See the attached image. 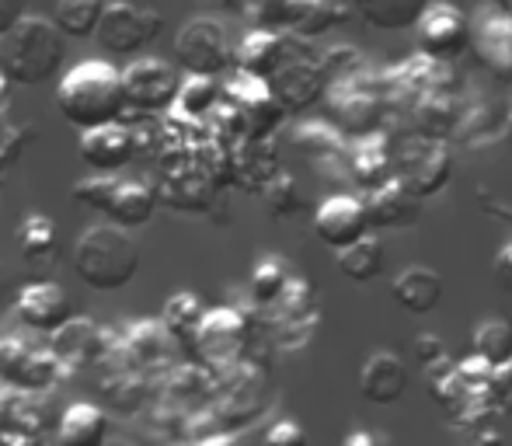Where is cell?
Returning a JSON list of instances; mask_svg holds the SVG:
<instances>
[{
	"instance_id": "obj_1",
	"label": "cell",
	"mask_w": 512,
	"mask_h": 446,
	"mask_svg": "<svg viewBox=\"0 0 512 446\" xmlns=\"http://www.w3.org/2000/svg\"><path fill=\"white\" fill-rule=\"evenodd\" d=\"M63 122L88 133L112 122H126V98H122V70H115L105 60L77 63L67 70L56 91Z\"/></svg>"
},
{
	"instance_id": "obj_2",
	"label": "cell",
	"mask_w": 512,
	"mask_h": 446,
	"mask_svg": "<svg viewBox=\"0 0 512 446\" xmlns=\"http://www.w3.org/2000/svg\"><path fill=\"white\" fill-rule=\"evenodd\" d=\"M67 60L60 28L42 14H25L11 32L0 39V74L11 84H46L60 74Z\"/></svg>"
},
{
	"instance_id": "obj_3",
	"label": "cell",
	"mask_w": 512,
	"mask_h": 446,
	"mask_svg": "<svg viewBox=\"0 0 512 446\" xmlns=\"http://www.w3.org/2000/svg\"><path fill=\"white\" fill-rule=\"evenodd\" d=\"M70 265L88 290L115 293L126 290L140 272V248L126 230L112 227V223H98L77 237L74 251H70Z\"/></svg>"
},
{
	"instance_id": "obj_4",
	"label": "cell",
	"mask_w": 512,
	"mask_h": 446,
	"mask_svg": "<svg viewBox=\"0 0 512 446\" xmlns=\"http://www.w3.org/2000/svg\"><path fill=\"white\" fill-rule=\"evenodd\" d=\"M391 171L394 182L405 185L415 199H429L446 189L453 175V161L443 140L408 133L391 143Z\"/></svg>"
},
{
	"instance_id": "obj_5",
	"label": "cell",
	"mask_w": 512,
	"mask_h": 446,
	"mask_svg": "<svg viewBox=\"0 0 512 446\" xmlns=\"http://www.w3.org/2000/svg\"><path fill=\"white\" fill-rule=\"evenodd\" d=\"M328 98L331 119L338 122V133L352 136V140H363L373 136L384 122V91L373 81L370 70L356 77H345V81H331L324 88Z\"/></svg>"
},
{
	"instance_id": "obj_6",
	"label": "cell",
	"mask_w": 512,
	"mask_h": 446,
	"mask_svg": "<svg viewBox=\"0 0 512 446\" xmlns=\"http://www.w3.org/2000/svg\"><path fill=\"white\" fill-rule=\"evenodd\" d=\"M175 63L189 77H216L234 67V46L216 18H192L175 35Z\"/></svg>"
},
{
	"instance_id": "obj_7",
	"label": "cell",
	"mask_w": 512,
	"mask_h": 446,
	"mask_svg": "<svg viewBox=\"0 0 512 446\" xmlns=\"http://www.w3.org/2000/svg\"><path fill=\"white\" fill-rule=\"evenodd\" d=\"M164 18L154 7H136L129 0H108L98 21V46L112 56H133L161 35Z\"/></svg>"
},
{
	"instance_id": "obj_8",
	"label": "cell",
	"mask_w": 512,
	"mask_h": 446,
	"mask_svg": "<svg viewBox=\"0 0 512 446\" xmlns=\"http://www.w3.org/2000/svg\"><path fill=\"white\" fill-rule=\"evenodd\" d=\"M178 70L154 56L133 60L122 70V98H126V115H164L171 112L178 98Z\"/></svg>"
},
{
	"instance_id": "obj_9",
	"label": "cell",
	"mask_w": 512,
	"mask_h": 446,
	"mask_svg": "<svg viewBox=\"0 0 512 446\" xmlns=\"http://www.w3.org/2000/svg\"><path fill=\"white\" fill-rule=\"evenodd\" d=\"M0 380L21 394L49 391L60 380V359L42 345H32L28 335L0 338Z\"/></svg>"
},
{
	"instance_id": "obj_10",
	"label": "cell",
	"mask_w": 512,
	"mask_h": 446,
	"mask_svg": "<svg viewBox=\"0 0 512 446\" xmlns=\"http://www.w3.org/2000/svg\"><path fill=\"white\" fill-rule=\"evenodd\" d=\"M415 42H418V56H425L432 63H446L464 53V46L471 42V25H467V18L457 7L439 0V4L425 7V14L418 18Z\"/></svg>"
},
{
	"instance_id": "obj_11",
	"label": "cell",
	"mask_w": 512,
	"mask_h": 446,
	"mask_svg": "<svg viewBox=\"0 0 512 446\" xmlns=\"http://www.w3.org/2000/svg\"><path fill=\"white\" fill-rule=\"evenodd\" d=\"M324 70L321 60L307 53H293V39H290V53H286L283 67L272 74L269 91L276 98V105L283 112H304L314 102L324 98Z\"/></svg>"
},
{
	"instance_id": "obj_12",
	"label": "cell",
	"mask_w": 512,
	"mask_h": 446,
	"mask_svg": "<svg viewBox=\"0 0 512 446\" xmlns=\"http://www.w3.org/2000/svg\"><path fill=\"white\" fill-rule=\"evenodd\" d=\"M244 342H248V321L230 307H216L199 321L196 335H192V352L209 366H223L241 356Z\"/></svg>"
},
{
	"instance_id": "obj_13",
	"label": "cell",
	"mask_w": 512,
	"mask_h": 446,
	"mask_svg": "<svg viewBox=\"0 0 512 446\" xmlns=\"http://www.w3.org/2000/svg\"><path fill=\"white\" fill-rule=\"evenodd\" d=\"M279 175V157L272 136H244L227 143V182L244 192H262Z\"/></svg>"
},
{
	"instance_id": "obj_14",
	"label": "cell",
	"mask_w": 512,
	"mask_h": 446,
	"mask_svg": "<svg viewBox=\"0 0 512 446\" xmlns=\"http://www.w3.org/2000/svg\"><path fill=\"white\" fill-rule=\"evenodd\" d=\"M314 234L321 237L328 248L345 251L356 241L370 234V220H366L363 199L359 196H331L314 210Z\"/></svg>"
},
{
	"instance_id": "obj_15",
	"label": "cell",
	"mask_w": 512,
	"mask_h": 446,
	"mask_svg": "<svg viewBox=\"0 0 512 446\" xmlns=\"http://www.w3.org/2000/svg\"><path fill=\"white\" fill-rule=\"evenodd\" d=\"M14 307H18L21 325L39 335H56L74 318V307H70V297L60 283H28L18 293Z\"/></svg>"
},
{
	"instance_id": "obj_16",
	"label": "cell",
	"mask_w": 512,
	"mask_h": 446,
	"mask_svg": "<svg viewBox=\"0 0 512 446\" xmlns=\"http://www.w3.org/2000/svg\"><path fill=\"white\" fill-rule=\"evenodd\" d=\"M77 154L98 175H115L119 168H126L129 161H136V143H133V129L126 122H112L102 129H88L81 133L77 143Z\"/></svg>"
},
{
	"instance_id": "obj_17",
	"label": "cell",
	"mask_w": 512,
	"mask_h": 446,
	"mask_svg": "<svg viewBox=\"0 0 512 446\" xmlns=\"http://www.w3.org/2000/svg\"><path fill=\"white\" fill-rule=\"evenodd\" d=\"M359 394L370 405H398L408 394V366L398 352H370L359 370Z\"/></svg>"
},
{
	"instance_id": "obj_18",
	"label": "cell",
	"mask_w": 512,
	"mask_h": 446,
	"mask_svg": "<svg viewBox=\"0 0 512 446\" xmlns=\"http://www.w3.org/2000/svg\"><path fill=\"white\" fill-rule=\"evenodd\" d=\"M286 53H290V35L283 32H265L255 28L241 39V46L234 49V67L237 74H248L255 81H272L279 67H283Z\"/></svg>"
},
{
	"instance_id": "obj_19",
	"label": "cell",
	"mask_w": 512,
	"mask_h": 446,
	"mask_svg": "<svg viewBox=\"0 0 512 446\" xmlns=\"http://www.w3.org/2000/svg\"><path fill=\"white\" fill-rule=\"evenodd\" d=\"M363 210L370 220V230H401V227H415L422 217V199H415L401 182H387L380 189L366 192L363 196Z\"/></svg>"
},
{
	"instance_id": "obj_20",
	"label": "cell",
	"mask_w": 512,
	"mask_h": 446,
	"mask_svg": "<svg viewBox=\"0 0 512 446\" xmlns=\"http://www.w3.org/2000/svg\"><path fill=\"white\" fill-rule=\"evenodd\" d=\"M53 440L56 446H108L112 419H108L105 408L91 405V401H74L56 422Z\"/></svg>"
},
{
	"instance_id": "obj_21",
	"label": "cell",
	"mask_w": 512,
	"mask_h": 446,
	"mask_svg": "<svg viewBox=\"0 0 512 446\" xmlns=\"http://www.w3.org/2000/svg\"><path fill=\"white\" fill-rule=\"evenodd\" d=\"M157 189L147 182H133V178H119V185H115L112 199H108V210L105 217L112 227L119 230H140L147 227L150 220H154L157 213Z\"/></svg>"
},
{
	"instance_id": "obj_22",
	"label": "cell",
	"mask_w": 512,
	"mask_h": 446,
	"mask_svg": "<svg viewBox=\"0 0 512 446\" xmlns=\"http://www.w3.org/2000/svg\"><path fill=\"white\" fill-rule=\"evenodd\" d=\"M391 297L405 314H415V318L432 314L443 300V276L429 265H408L391 283Z\"/></svg>"
},
{
	"instance_id": "obj_23",
	"label": "cell",
	"mask_w": 512,
	"mask_h": 446,
	"mask_svg": "<svg viewBox=\"0 0 512 446\" xmlns=\"http://www.w3.org/2000/svg\"><path fill=\"white\" fill-rule=\"evenodd\" d=\"M474 49L481 53V60L495 70V74L509 77L512 74V18L502 11H485L474 21V35H471Z\"/></svg>"
},
{
	"instance_id": "obj_24",
	"label": "cell",
	"mask_w": 512,
	"mask_h": 446,
	"mask_svg": "<svg viewBox=\"0 0 512 446\" xmlns=\"http://www.w3.org/2000/svg\"><path fill=\"white\" fill-rule=\"evenodd\" d=\"M349 171H352V182L366 192L380 189L394 178L391 171V140L380 133L363 136V140H352L349 147Z\"/></svg>"
},
{
	"instance_id": "obj_25",
	"label": "cell",
	"mask_w": 512,
	"mask_h": 446,
	"mask_svg": "<svg viewBox=\"0 0 512 446\" xmlns=\"http://www.w3.org/2000/svg\"><path fill=\"white\" fill-rule=\"evenodd\" d=\"M349 18V7L342 0H286V21L290 39H317L328 28L342 25Z\"/></svg>"
},
{
	"instance_id": "obj_26",
	"label": "cell",
	"mask_w": 512,
	"mask_h": 446,
	"mask_svg": "<svg viewBox=\"0 0 512 446\" xmlns=\"http://www.w3.org/2000/svg\"><path fill=\"white\" fill-rule=\"evenodd\" d=\"M223 84L216 77H185L178 84V98L171 105V119L185 122V126H199V119H206L209 112L220 109Z\"/></svg>"
},
{
	"instance_id": "obj_27",
	"label": "cell",
	"mask_w": 512,
	"mask_h": 446,
	"mask_svg": "<svg viewBox=\"0 0 512 446\" xmlns=\"http://www.w3.org/2000/svg\"><path fill=\"white\" fill-rule=\"evenodd\" d=\"M352 7L366 25L384 28V32H401V28L418 25L429 0H352Z\"/></svg>"
},
{
	"instance_id": "obj_28",
	"label": "cell",
	"mask_w": 512,
	"mask_h": 446,
	"mask_svg": "<svg viewBox=\"0 0 512 446\" xmlns=\"http://www.w3.org/2000/svg\"><path fill=\"white\" fill-rule=\"evenodd\" d=\"M338 272H342L349 283H373V279H380V272L387 269V251H384V241L373 234H366L363 241H356L352 248L338 251L335 258Z\"/></svg>"
},
{
	"instance_id": "obj_29",
	"label": "cell",
	"mask_w": 512,
	"mask_h": 446,
	"mask_svg": "<svg viewBox=\"0 0 512 446\" xmlns=\"http://www.w3.org/2000/svg\"><path fill=\"white\" fill-rule=\"evenodd\" d=\"M105 0H56L53 25L63 39H95L98 21H102Z\"/></svg>"
},
{
	"instance_id": "obj_30",
	"label": "cell",
	"mask_w": 512,
	"mask_h": 446,
	"mask_svg": "<svg viewBox=\"0 0 512 446\" xmlns=\"http://www.w3.org/2000/svg\"><path fill=\"white\" fill-rule=\"evenodd\" d=\"M471 356L481 359L485 366H509L512 363V325L502 318H488L474 328L471 335Z\"/></svg>"
},
{
	"instance_id": "obj_31",
	"label": "cell",
	"mask_w": 512,
	"mask_h": 446,
	"mask_svg": "<svg viewBox=\"0 0 512 446\" xmlns=\"http://www.w3.org/2000/svg\"><path fill=\"white\" fill-rule=\"evenodd\" d=\"M18 251L28 258V262H53L56 248H60V230L49 217L42 213H32V217L21 220L18 227Z\"/></svg>"
},
{
	"instance_id": "obj_32",
	"label": "cell",
	"mask_w": 512,
	"mask_h": 446,
	"mask_svg": "<svg viewBox=\"0 0 512 446\" xmlns=\"http://www.w3.org/2000/svg\"><path fill=\"white\" fill-rule=\"evenodd\" d=\"M203 300L196 293L182 290L175 297L164 300V314H161V328L168 332V338L175 342H189L192 345V335H196L199 321H203Z\"/></svg>"
},
{
	"instance_id": "obj_33",
	"label": "cell",
	"mask_w": 512,
	"mask_h": 446,
	"mask_svg": "<svg viewBox=\"0 0 512 446\" xmlns=\"http://www.w3.org/2000/svg\"><path fill=\"white\" fill-rule=\"evenodd\" d=\"M290 279H293V272L283 258H276V255L262 258V262L251 269V297H255L262 307H272L286 293Z\"/></svg>"
},
{
	"instance_id": "obj_34",
	"label": "cell",
	"mask_w": 512,
	"mask_h": 446,
	"mask_svg": "<svg viewBox=\"0 0 512 446\" xmlns=\"http://www.w3.org/2000/svg\"><path fill=\"white\" fill-rule=\"evenodd\" d=\"M91 345H98V328L91 321L70 318L60 332L53 335V356L60 359H84Z\"/></svg>"
},
{
	"instance_id": "obj_35",
	"label": "cell",
	"mask_w": 512,
	"mask_h": 446,
	"mask_svg": "<svg viewBox=\"0 0 512 446\" xmlns=\"http://www.w3.org/2000/svg\"><path fill=\"white\" fill-rule=\"evenodd\" d=\"M258 196L265 199V210H269L272 217H279V220L293 217V213L304 206V199H300V192H297V182H293L290 175H283V171H279V175L272 178V182L265 185Z\"/></svg>"
},
{
	"instance_id": "obj_36",
	"label": "cell",
	"mask_w": 512,
	"mask_h": 446,
	"mask_svg": "<svg viewBox=\"0 0 512 446\" xmlns=\"http://www.w3.org/2000/svg\"><path fill=\"white\" fill-rule=\"evenodd\" d=\"M293 140H297L300 150H307V154H342L345 147V136L338 133V129L324 126V122H304V126H297V133H293Z\"/></svg>"
},
{
	"instance_id": "obj_37",
	"label": "cell",
	"mask_w": 512,
	"mask_h": 446,
	"mask_svg": "<svg viewBox=\"0 0 512 446\" xmlns=\"http://www.w3.org/2000/svg\"><path fill=\"white\" fill-rule=\"evenodd\" d=\"M115 185H119V178L115 175H91L84 178V182L74 185V203L77 206H88V210H98L105 213L108 210V199H112Z\"/></svg>"
},
{
	"instance_id": "obj_38",
	"label": "cell",
	"mask_w": 512,
	"mask_h": 446,
	"mask_svg": "<svg viewBox=\"0 0 512 446\" xmlns=\"http://www.w3.org/2000/svg\"><path fill=\"white\" fill-rule=\"evenodd\" d=\"M39 129L28 126V122H14V126L4 129V140H0V171H11L14 164L21 161V154L28 150V143H35Z\"/></svg>"
},
{
	"instance_id": "obj_39",
	"label": "cell",
	"mask_w": 512,
	"mask_h": 446,
	"mask_svg": "<svg viewBox=\"0 0 512 446\" xmlns=\"http://www.w3.org/2000/svg\"><path fill=\"white\" fill-rule=\"evenodd\" d=\"M411 356H415V363H422L425 370H432V366L446 363V342L432 332H422L415 338V345H411Z\"/></svg>"
},
{
	"instance_id": "obj_40",
	"label": "cell",
	"mask_w": 512,
	"mask_h": 446,
	"mask_svg": "<svg viewBox=\"0 0 512 446\" xmlns=\"http://www.w3.org/2000/svg\"><path fill=\"white\" fill-rule=\"evenodd\" d=\"M265 446H310V436L300 422L283 419L265 433Z\"/></svg>"
},
{
	"instance_id": "obj_41",
	"label": "cell",
	"mask_w": 512,
	"mask_h": 446,
	"mask_svg": "<svg viewBox=\"0 0 512 446\" xmlns=\"http://www.w3.org/2000/svg\"><path fill=\"white\" fill-rule=\"evenodd\" d=\"M342 446H394V440L387 433H373V429H352Z\"/></svg>"
},
{
	"instance_id": "obj_42",
	"label": "cell",
	"mask_w": 512,
	"mask_h": 446,
	"mask_svg": "<svg viewBox=\"0 0 512 446\" xmlns=\"http://www.w3.org/2000/svg\"><path fill=\"white\" fill-rule=\"evenodd\" d=\"M21 18H25V4H21V0H0V39H4Z\"/></svg>"
},
{
	"instance_id": "obj_43",
	"label": "cell",
	"mask_w": 512,
	"mask_h": 446,
	"mask_svg": "<svg viewBox=\"0 0 512 446\" xmlns=\"http://www.w3.org/2000/svg\"><path fill=\"white\" fill-rule=\"evenodd\" d=\"M495 279L506 293H512V241L495 255Z\"/></svg>"
},
{
	"instance_id": "obj_44",
	"label": "cell",
	"mask_w": 512,
	"mask_h": 446,
	"mask_svg": "<svg viewBox=\"0 0 512 446\" xmlns=\"http://www.w3.org/2000/svg\"><path fill=\"white\" fill-rule=\"evenodd\" d=\"M0 446H42V436H28V433H0Z\"/></svg>"
},
{
	"instance_id": "obj_45",
	"label": "cell",
	"mask_w": 512,
	"mask_h": 446,
	"mask_svg": "<svg viewBox=\"0 0 512 446\" xmlns=\"http://www.w3.org/2000/svg\"><path fill=\"white\" fill-rule=\"evenodd\" d=\"M474 443H478V446H502V436H499V433H492V429H485V433H481Z\"/></svg>"
},
{
	"instance_id": "obj_46",
	"label": "cell",
	"mask_w": 512,
	"mask_h": 446,
	"mask_svg": "<svg viewBox=\"0 0 512 446\" xmlns=\"http://www.w3.org/2000/svg\"><path fill=\"white\" fill-rule=\"evenodd\" d=\"M7 91H11V81H7V77L0 74V105L7 102Z\"/></svg>"
},
{
	"instance_id": "obj_47",
	"label": "cell",
	"mask_w": 512,
	"mask_h": 446,
	"mask_svg": "<svg viewBox=\"0 0 512 446\" xmlns=\"http://www.w3.org/2000/svg\"><path fill=\"white\" fill-rule=\"evenodd\" d=\"M506 140H509V147H512V112H509V119H506Z\"/></svg>"
},
{
	"instance_id": "obj_48",
	"label": "cell",
	"mask_w": 512,
	"mask_h": 446,
	"mask_svg": "<svg viewBox=\"0 0 512 446\" xmlns=\"http://www.w3.org/2000/svg\"><path fill=\"white\" fill-rule=\"evenodd\" d=\"M108 446H136V443H129V440H108Z\"/></svg>"
}]
</instances>
